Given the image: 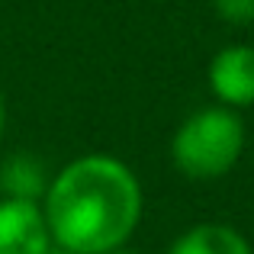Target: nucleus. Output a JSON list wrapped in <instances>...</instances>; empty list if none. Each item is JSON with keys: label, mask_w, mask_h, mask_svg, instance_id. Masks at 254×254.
<instances>
[{"label": "nucleus", "mask_w": 254, "mask_h": 254, "mask_svg": "<svg viewBox=\"0 0 254 254\" xmlns=\"http://www.w3.org/2000/svg\"><path fill=\"white\" fill-rule=\"evenodd\" d=\"M212 6L232 26H251L254 23V0H212Z\"/></svg>", "instance_id": "7"}, {"label": "nucleus", "mask_w": 254, "mask_h": 254, "mask_svg": "<svg viewBox=\"0 0 254 254\" xmlns=\"http://www.w3.org/2000/svg\"><path fill=\"white\" fill-rule=\"evenodd\" d=\"M245 148V123L232 106H206L180 123L171 142L177 171L190 180H216L235 168Z\"/></svg>", "instance_id": "2"}, {"label": "nucleus", "mask_w": 254, "mask_h": 254, "mask_svg": "<svg viewBox=\"0 0 254 254\" xmlns=\"http://www.w3.org/2000/svg\"><path fill=\"white\" fill-rule=\"evenodd\" d=\"M168 254H254L248 238L222 222H203L177 235Z\"/></svg>", "instance_id": "5"}, {"label": "nucleus", "mask_w": 254, "mask_h": 254, "mask_svg": "<svg viewBox=\"0 0 254 254\" xmlns=\"http://www.w3.org/2000/svg\"><path fill=\"white\" fill-rule=\"evenodd\" d=\"M42 199L52 242L71 254L123 248L142 219L135 174L110 155H84L64 164Z\"/></svg>", "instance_id": "1"}, {"label": "nucleus", "mask_w": 254, "mask_h": 254, "mask_svg": "<svg viewBox=\"0 0 254 254\" xmlns=\"http://www.w3.org/2000/svg\"><path fill=\"white\" fill-rule=\"evenodd\" d=\"M6 129V106H3V97H0V135H3Z\"/></svg>", "instance_id": "8"}, {"label": "nucleus", "mask_w": 254, "mask_h": 254, "mask_svg": "<svg viewBox=\"0 0 254 254\" xmlns=\"http://www.w3.org/2000/svg\"><path fill=\"white\" fill-rule=\"evenodd\" d=\"M49 254H71V251H64V248H58V245H55V248H49Z\"/></svg>", "instance_id": "10"}, {"label": "nucleus", "mask_w": 254, "mask_h": 254, "mask_svg": "<svg viewBox=\"0 0 254 254\" xmlns=\"http://www.w3.org/2000/svg\"><path fill=\"white\" fill-rule=\"evenodd\" d=\"M209 87L222 106H254V45H225L209 62Z\"/></svg>", "instance_id": "4"}, {"label": "nucleus", "mask_w": 254, "mask_h": 254, "mask_svg": "<svg viewBox=\"0 0 254 254\" xmlns=\"http://www.w3.org/2000/svg\"><path fill=\"white\" fill-rule=\"evenodd\" d=\"M52 235L36 199H0V254H49Z\"/></svg>", "instance_id": "3"}, {"label": "nucleus", "mask_w": 254, "mask_h": 254, "mask_svg": "<svg viewBox=\"0 0 254 254\" xmlns=\"http://www.w3.org/2000/svg\"><path fill=\"white\" fill-rule=\"evenodd\" d=\"M0 190L13 199H42L45 196V171L36 158L13 155L0 168Z\"/></svg>", "instance_id": "6"}, {"label": "nucleus", "mask_w": 254, "mask_h": 254, "mask_svg": "<svg viewBox=\"0 0 254 254\" xmlns=\"http://www.w3.org/2000/svg\"><path fill=\"white\" fill-rule=\"evenodd\" d=\"M106 254H138V251H129V248L123 245V248H113V251H106Z\"/></svg>", "instance_id": "9"}]
</instances>
